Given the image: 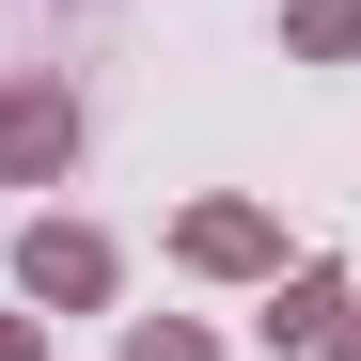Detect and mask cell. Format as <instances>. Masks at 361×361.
<instances>
[{"label":"cell","instance_id":"6da1fadb","mask_svg":"<svg viewBox=\"0 0 361 361\" xmlns=\"http://www.w3.org/2000/svg\"><path fill=\"white\" fill-rule=\"evenodd\" d=\"M63 142H79V110L47 94V79H16V94H0V173H63Z\"/></svg>","mask_w":361,"mask_h":361},{"label":"cell","instance_id":"7a4b0ae2","mask_svg":"<svg viewBox=\"0 0 361 361\" xmlns=\"http://www.w3.org/2000/svg\"><path fill=\"white\" fill-rule=\"evenodd\" d=\"M16 283H32V298H110V252H94V235H32Z\"/></svg>","mask_w":361,"mask_h":361},{"label":"cell","instance_id":"3957f363","mask_svg":"<svg viewBox=\"0 0 361 361\" xmlns=\"http://www.w3.org/2000/svg\"><path fill=\"white\" fill-rule=\"evenodd\" d=\"M189 252H204V267H267V220H252V204H204Z\"/></svg>","mask_w":361,"mask_h":361},{"label":"cell","instance_id":"277c9868","mask_svg":"<svg viewBox=\"0 0 361 361\" xmlns=\"http://www.w3.org/2000/svg\"><path fill=\"white\" fill-rule=\"evenodd\" d=\"M330 314H345V298H330V283H283V298H267V345H314Z\"/></svg>","mask_w":361,"mask_h":361},{"label":"cell","instance_id":"5b68a950","mask_svg":"<svg viewBox=\"0 0 361 361\" xmlns=\"http://www.w3.org/2000/svg\"><path fill=\"white\" fill-rule=\"evenodd\" d=\"M298 47H314V63H330V47H361V0H298Z\"/></svg>","mask_w":361,"mask_h":361},{"label":"cell","instance_id":"8992f818","mask_svg":"<svg viewBox=\"0 0 361 361\" xmlns=\"http://www.w3.org/2000/svg\"><path fill=\"white\" fill-rule=\"evenodd\" d=\"M126 361H204V330H126Z\"/></svg>","mask_w":361,"mask_h":361},{"label":"cell","instance_id":"52a82bcc","mask_svg":"<svg viewBox=\"0 0 361 361\" xmlns=\"http://www.w3.org/2000/svg\"><path fill=\"white\" fill-rule=\"evenodd\" d=\"M0 361H32V330H16V314H0Z\"/></svg>","mask_w":361,"mask_h":361},{"label":"cell","instance_id":"ba28073f","mask_svg":"<svg viewBox=\"0 0 361 361\" xmlns=\"http://www.w3.org/2000/svg\"><path fill=\"white\" fill-rule=\"evenodd\" d=\"M330 345H345V361H361V314H345V330H330Z\"/></svg>","mask_w":361,"mask_h":361}]
</instances>
